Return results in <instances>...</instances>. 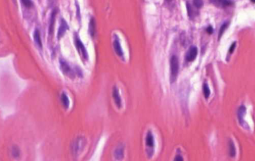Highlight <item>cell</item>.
<instances>
[{
	"mask_svg": "<svg viewBox=\"0 0 255 161\" xmlns=\"http://www.w3.org/2000/svg\"><path fill=\"white\" fill-rule=\"evenodd\" d=\"M170 65H171V80L172 83H173L177 78L179 71V62L177 56H172Z\"/></svg>",
	"mask_w": 255,
	"mask_h": 161,
	"instance_id": "obj_1",
	"label": "cell"
},
{
	"mask_svg": "<svg viewBox=\"0 0 255 161\" xmlns=\"http://www.w3.org/2000/svg\"><path fill=\"white\" fill-rule=\"evenodd\" d=\"M75 45L78 52L81 56V57H82L83 59H84L85 61L88 59V55L86 48L84 46L82 42L81 41L80 39H79L77 35L75 36Z\"/></svg>",
	"mask_w": 255,
	"mask_h": 161,
	"instance_id": "obj_2",
	"label": "cell"
},
{
	"mask_svg": "<svg viewBox=\"0 0 255 161\" xmlns=\"http://www.w3.org/2000/svg\"><path fill=\"white\" fill-rule=\"evenodd\" d=\"M60 66L61 69L63 74L70 78H75V73L73 69L70 67L68 63L63 59H61Z\"/></svg>",
	"mask_w": 255,
	"mask_h": 161,
	"instance_id": "obj_3",
	"label": "cell"
},
{
	"mask_svg": "<svg viewBox=\"0 0 255 161\" xmlns=\"http://www.w3.org/2000/svg\"><path fill=\"white\" fill-rule=\"evenodd\" d=\"M85 145V141L82 137L78 138L73 143L72 147V152L74 155H77L79 153L81 152L84 147Z\"/></svg>",
	"mask_w": 255,
	"mask_h": 161,
	"instance_id": "obj_4",
	"label": "cell"
},
{
	"mask_svg": "<svg viewBox=\"0 0 255 161\" xmlns=\"http://www.w3.org/2000/svg\"><path fill=\"white\" fill-rule=\"evenodd\" d=\"M198 53V50L196 46H191L189 49V51L185 56L186 60L188 62H191L194 61Z\"/></svg>",
	"mask_w": 255,
	"mask_h": 161,
	"instance_id": "obj_5",
	"label": "cell"
},
{
	"mask_svg": "<svg viewBox=\"0 0 255 161\" xmlns=\"http://www.w3.org/2000/svg\"><path fill=\"white\" fill-rule=\"evenodd\" d=\"M112 97L117 107L119 109L121 108L122 106V102L119 92L118 89L116 86H114L113 89Z\"/></svg>",
	"mask_w": 255,
	"mask_h": 161,
	"instance_id": "obj_6",
	"label": "cell"
},
{
	"mask_svg": "<svg viewBox=\"0 0 255 161\" xmlns=\"http://www.w3.org/2000/svg\"><path fill=\"white\" fill-rule=\"evenodd\" d=\"M246 113V108L245 106L244 105L241 106L238 110L237 115H238V119L239 122L240 124V125H242L243 127H247V124L245 122L244 119V117Z\"/></svg>",
	"mask_w": 255,
	"mask_h": 161,
	"instance_id": "obj_7",
	"label": "cell"
},
{
	"mask_svg": "<svg viewBox=\"0 0 255 161\" xmlns=\"http://www.w3.org/2000/svg\"><path fill=\"white\" fill-rule=\"evenodd\" d=\"M69 29V27L64 19H61V25L59 26L58 29V32H57V39H61L63 37L64 34H66L67 30Z\"/></svg>",
	"mask_w": 255,
	"mask_h": 161,
	"instance_id": "obj_8",
	"label": "cell"
},
{
	"mask_svg": "<svg viewBox=\"0 0 255 161\" xmlns=\"http://www.w3.org/2000/svg\"><path fill=\"white\" fill-rule=\"evenodd\" d=\"M113 45V47H114V51H115L116 55L119 56V57H123V51L122 49L121 44H120V41L119 40L117 36H116Z\"/></svg>",
	"mask_w": 255,
	"mask_h": 161,
	"instance_id": "obj_9",
	"label": "cell"
},
{
	"mask_svg": "<svg viewBox=\"0 0 255 161\" xmlns=\"http://www.w3.org/2000/svg\"><path fill=\"white\" fill-rule=\"evenodd\" d=\"M211 3L215 6L221 8L229 6L232 3L231 0H211Z\"/></svg>",
	"mask_w": 255,
	"mask_h": 161,
	"instance_id": "obj_10",
	"label": "cell"
},
{
	"mask_svg": "<svg viewBox=\"0 0 255 161\" xmlns=\"http://www.w3.org/2000/svg\"><path fill=\"white\" fill-rule=\"evenodd\" d=\"M57 10L54 9L51 13L50 18V25H49V33L50 35H52L54 30L55 22H56V16L57 14Z\"/></svg>",
	"mask_w": 255,
	"mask_h": 161,
	"instance_id": "obj_11",
	"label": "cell"
},
{
	"mask_svg": "<svg viewBox=\"0 0 255 161\" xmlns=\"http://www.w3.org/2000/svg\"><path fill=\"white\" fill-rule=\"evenodd\" d=\"M146 146L150 148H153L155 146L154 136L151 131H149L146 137Z\"/></svg>",
	"mask_w": 255,
	"mask_h": 161,
	"instance_id": "obj_12",
	"label": "cell"
},
{
	"mask_svg": "<svg viewBox=\"0 0 255 161\" xmlns=\"http://www.w3.org/2000/svg\"><path fill=\"white\" fill-rule=\"evenodd\" d=\"M34 41L40 48H42V44L41 41V36H40V33L39 30H35L34 33Z\"/></svg>",
	"mask_w": 255,
	"mask_h": 161,
	"instance_id": "obj_13",
	"label": "cell"
},
{
	"mask_svg": "<svg viewBox=\"0 0 255 161\" xmlns=\"http://www.w3.org/2000/svg\"><path fill=\"white\" fill-rule=\"evenodd\" d=\"M61 102L63 107L66 109L69 108L70 105V101L69 98L68 97L66 94L64 92H62L61 97Z\"/></svg>",
	"mask_w": 255,
	"mask_h": 161,
	"instance_id": "obj_14",
	"label": "cell"
},
{
	"mask_svg": "<svg viewBox=\"0 0 255 161\" xmlns=\"http://www.w3.org/2000/svg\"><path fill=\"white\" fill-rule=\"evenodd\" d=\"M96 32V21L94 18H91L89 24V33L92 37H94Z\"/></svg>",
	"mask_w": 255,
	"mask_h": 161,
	"instance_id": "obj_15",
	"label": "cell"
},
{
	"mask_svg": "<svg viewBox=\"0 0 255 161\" xmlns=\"http://www.w3.org/2000/svg\"><path fill=\"white\" fill-rule=\"evenodd\" d=\"M124 147L122 146H120L118 147L116 150L115 151L114 153V156L116 159L118 160H121L124 157Z\"/></svg>",
	"mask_w": 255,
	"mask_h": 161,
	"instance_id": "obj_16",
	"label": "cell"
},
{
	"mask_svg": "<svg viewBox=\"0 0 255 161\" xmlns=\"http://www.w3.org/2000/svg\"><path fill=\"white\" fill-rule=\"evenodd\" d=\"M229 153L231 157H235L236 156V147L232 140H230L229 141Z\"/></svg>",
	"mask_w": 255,
	"mask_h": 161,
	"instance_id": "obj_17",
	"label": "cell"
},
{
	"mask_svg": "<svg viewBox=\"0 0 255 161\" xmlns=\"http://www.w3.org/2000/svg\"><path fill=\"white\" fill-rule=\"evenodd\" d=\"M203 91L205 98L207 99L210 95V90L209 89L208 85L206 83L203 85Z\"/></svg>",
	"mask_w": 255,
	"mask_h": 161,
	"instance_id": "obj_18",
	"label": "cell"
},
{
	"mask_svg": "<svg viewBox=\"0 0 255 161\" xmlns=\"http://www.w3.org/2000/svg\"><path fill=\"white\" fill-rule=\"evenodd\" d=\"M228 22H225L220 27L219 30V33H218V40H220V38L222 36L224 32H225V30L227 29L228 26Z\"/></svg>",
	"mask_w": 255,
	"mask_h": 161,
	"instance_id": "obj_19",
	"label": "cell"
},
{
	"mask_svg": "<svg viewBox=\"0 0 255 161\" xmlns=\"http://www.w3.org/2000/svg\"><path fill=\"white\" fill-rule=\"evenodd\" d=\"M22 4L24 7L31 8L34 6V3L32 0H21Z\"/></svg>",
	"mask_w": 255,
	"mask_h": 161,
	"instance_id": "obj_20",
	"label": "cell"
},
{
	"mask_svg": "<svg viewBox=\"0 0 255 161\" xmlns=\"http://www.w3.org/2000/svg\"><path fill=\"white\" fill-rule=\"evenodd\" d=\"M186 7H187V10H188V15H189V17L190 18H192L193 14H194V11H193L192 6L189 3L187 2Z\"/></svg>",
	"mask_w": 255,
	"mask_h": 161,
	"instance_id": "obj_21",
	"label": "cell"
},
{
	"mask_svg": "<svg viewBox=\"0 0 255 161\" xmlns=\"http://www.w3.org/2000/svg\"><path fill=\"white\" fill-rule=\"evenodd\" d=\"M194 5L197 8H200L203 5V0H193Z\"/></svg>",
	"mask_w": 255,
	"mask_h": 161,
	"instance_id": "obj_22",
	"label": "cell"
},
{
	"mask_svg": "<svg viewBox=\"0 0 255 161\" xmlns=\"http://www.w3.org/2000/svg\"><path fill=\"white\" fill-rule=\"evenodd\" d=\"M12 153L13 155V156L15 157L16 158L19 156L20 152H19V148L16 146H15V147H13L12 150Z\"/></svg>",
	"mask_w": 255,
	"mask_h": 161,
	"instance_id": "obj_23",
	"label": "cell"
},
{
	"mask_svg": "<svg viewBox=\"0 0 255 161\" xmlns=\"http://www.w3.org/2000/svg\"><path fill=\"white\" fill-rule=\"evenodd\" d=\"M236 46V42H234L232 44V45H231L230 49H229V53H230V54H232V53H233V52H234Z\"/></svg>",
	"mask_w": 255,
	"mask_h": 161,
	"instance_id": "obj_24",
	"label": "cell"
},
{
	"mask_svg": "<svg viewBox=\"0 0 255 161\" xmlns=\"http://www.w3.org/2000/svg\"><path fill=\"white\" fill-rule=\"evenodd\" d=\"M174 160L176 161H183V157L181 156L178 155L175 156Z\"/></svg>",
	"mask_w": 255,
	"mask_h": 161,
	"instance_id": "obj_25",
	"label": "cell"
},
{
	"mask_svg": "<svg viewBox=\"0 0 255 161\" xmlns=\"http://www.w3.org/2000/svg\"><path fill=\"white\" fill-rule=\"evenodd\" d=\"M207 32L209 34H212L213 33V29L212 26L210 25L208 28H207Z\"/></svg>",
	"mask_w": 255,
	"mask_h": 161,
	"instance_id": "obj_26",
	"label": "cell"
},
{
	"mask_svg": "<svg viewBox=\"0 0 255 161\" xmlns=\"http://www.w3.org/2000/svg\"><path fill=\"white\" fill-rule=\"evenodd\" d=\"M251 2H253V3H255V0H251Z\"/></svg>",
	"mask_w": 255,
	"mask_h": 161,
	"instance_id": "obj_27",
	"label": "cell"
},
{
	"mask_svg": "<svg viewBox=\"0 0 255 161\" xmlns=\"http://www.w3.org/2000/svg\"><path fill=\"white\" fill-rule=\"evenodd\" d=\"M172 1H173V0H167V1L168 2H169Z\"/></svg>",
	"mask_w": 255,
	"mask_h": 161,
	"instance_id": "obj_28",
	"label": "cell"
}]
</instances>
